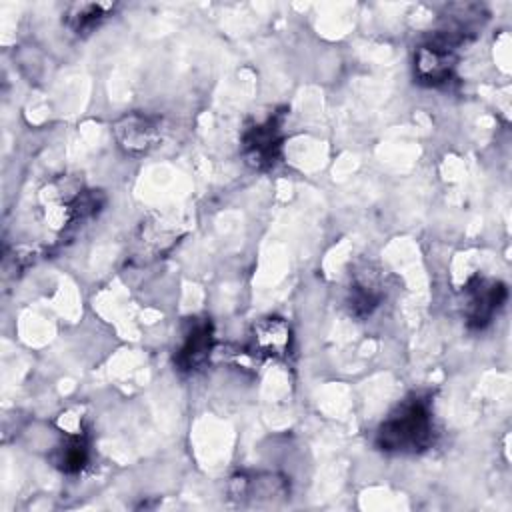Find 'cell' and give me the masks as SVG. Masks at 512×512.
Instances as JSON below:
<instances>
[{"label": "cell", "instance_id": "6", "mask_svg": "<svg viewBox=\"0 0 512 512\" xmlns=\"http://www.w3.org/2000/svg\"><path fill=\"white\" fill-rule=\"evenodd\" d=\"M254 350L262 356H286L292 344V332L282 318H264L254 328Z\"/></svg>", "mask_w": 512, "mask_h": 512}, {"label": "cell", "instance_id": "4", "mask_svg": "<svg viewBox=\"0 0 512 512\" xmlns=\"http://www.w3.org/2000/svg\"><path fill=\"white\" fill-rule=\"evenodd\" d=\"M114 136L124 152L144 154L162 138L160 120L144 112H130L114 124Z\"/></svg>", "mask_w": 512, "mask_h": 512}, {"label": "cell", "instance_id": "10", "mask_svg": "<svg viewBox=\"0 0 512 512\" xmlns=\"http://www.w3.org/2000/svg\"><path fill=\"white\" fill-rule=\"evenodd\" d=\"M88 460V442L84 430L66 432V440L56 450V466L62 472H78Z\"/></svg>", "mask_w": 512, "mask_h": 512}, {"label": "cell", "instance_id": "7", "mask_svg": "<svg viewBox=\"0 0 512 512\" xmlns=\"http://www.w3.org/2000/svg\"><path fill=\"white\" fill-rule=\"evenodd\" d=\"M212 346L214 336L210 322H196L178 350L176 364L180 366V370H196L208 360Z\"/></svg>", "mask_w": 512, "mask_h": 512}, {"label": "cell", "instance_id": "8", "mask_svg": "<svg viewBox=\"0 0 512 512\" xmlns=\"http://www.w3.org/2000/svg\"><path fill=\"white\" fill-rule=\"evenodd\" d=\"M114 10V4L106 2H80L72 4L66 12V24L76 34H88L92 32L108 14Z\"/></svg>", "mask_w": 512, "mask_h": 512}, {"label": "cell", "instance_id": "3", "mask_svg": "<svg viewBox=\"0 0 512 512\" xmlns=\"http://www.w3.org/2000/svg\"><path fill=\"white\" fill-rule=\"evenodd\" d=\"M508 298V290L498 280L488 278H474L466 286V322L474 330L486 328L494 314L504 306Z\"/></svg>", "mask_w": 512, "mask_h": 512}, {"label": "cell", "instance_id": "1", "mask_svg": "<svg viewBox=\"0 0 512 512\" xmlns=\"http://www.w3.org/2000/svg\"><path fill=\"white\" fill-rule=\"evenodd\" d=\"M434 442V418L430 402L422 396H410L376 430V446L384 452L414 454Z\"/></svg>", "mask_w": 512, "mask_h": 512}, {"label": "cell", "instance_id": "2", "mask_svg": "<svg viewBox=\"0 0 512 512\" xmlns=\"http://www.w3.org/2000/svg\"><path fill=\"white\" fill-rule=\"evenodd\" d=\"M464 38L466 32L458 28H446L420 44L414 54V74L418 82L428 86L444 84L456 66L454 50L464 42Z\"/></svg>", "mask_w": 512, "mask_h": 512}, {"label": "cell", "instance_id": "9", "mask_svg": "<svg viewBox=\"0 0 512 512\" xmlns=\"http://www.w3.org/2000/svg\"><path fill=\"white\" fill-rule=\"evenodd\" d=\"M382 300V292L376 286L374 280H366L360 278L356 280L350 288H348V298H346V306L350 310L352 316L356 318H366L370 316L378 304Z\"/></svg>", "mask_w": 512, "mask_h": 512}, {"label": "cell", "instance_id": "5", "mask_svg": "<svg viewBox=\"0 0 512 512\" xmlns=\"http://www.w3.org/2000/svg\"><path fill=\"white\" fill-rule=\"evenodd\" d=\"M244 154L254 168H268L278 160L280 154V122L268 118L256 124L244 134Z\"/></svg>", "mask_w": 512, "mask_h": 512}]
</instances>
